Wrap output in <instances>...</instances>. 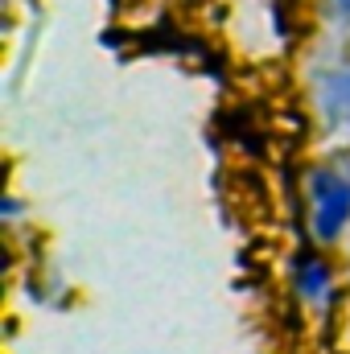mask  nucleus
<instances>
[{"label":"nucleus","instance_id":"f257e3e1","mask_svg":"<svg viewBox=\"0 0 350 354\" xmlns=\"http://www.w3.org/2000/svg\"><path fill=\"white\" fill-rule=\"evenodd\" d=\"M309 227L317 243H334L350 227V177L338 169L309 174Z\"/></svg>","mask_w":350,"mask_h":354},{"label":"nucleus","instance_id":"f03ea898","mask_svg":"<svg viewBox=\"0 0 350 354\" xmlns=\"http://www.w3.org/2000/svg\"><path fill=\"white\" fill-rule=\"evenodd\" d=\"M334 284H338V272L317 248H309V243L297 248V256H293V288H297L301 301L322 305V301L334 297Z\"/></svg>","mask_w":350,"mask_h":354},{"label":"nucleus","instance_id":"7ed1b4c3","mask_svg":"<svg viewBox=\"0 0 350 354\" xmlns=\"http://www.w3.org/2000/svg\"><path fill=\"white\" fill-rule=\"evenodd\" d=\"M338 4H342V8H350V0H338Z\"/></svg>","mask_w":350,"mask_h":354}]
</instances>
